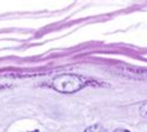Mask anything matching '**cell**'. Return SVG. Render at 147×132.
Listing matches in <instances>:
<instances>
[{
	"label": "cell",
	"instance_id": "6da1fadb",
	"mask_svg": "<svg viewBox=\"0 0 147 132\" xmlns=\"http://www.w3.org/2000/svg\"><path fill=\"white\" fill-rule=\"evenodd\" d=\"M88 84V80L78 74H61V75L56 77L53 81H52V86L55 90L59 93H66V94H72L80 90Z\"/></svg>",
	"mask_w": 147,
	"mask_h": 132
},
{
	"label": "cell",
	"instance_id": "7a4b0ae2",
	"mask_svg": "<svg viewBox=\"0 0 147 132\" xmlns=\"http://www.w3.org/2000/svg\"><path fill=\"white\" fill-rule=\"evenodd\" d=\"M84 132H108V131L105 130L101 125H93L90 127H88Z\"/></svg>",
	"mask_w": 147,
	"mask_h": 132
},
{
	"label": "cell",
	"instance_id": "3957f363",
	"mask_svg": "<svg viewBox=\"0 0 147 132\" xmlns=\"http://www.w3.org/2000/svg\"><path fill=\"white\" fill-rule=\"evenodd\" d=\"M140 114L144 119H147V102H144L140 108Z\"/></svg>",
	"mask_w": 147,
	"mask_h": 132
},
{
	"label": "cell",
	"instance_id": "277c9868",
	"mask_svg": "<svg viewBox=\"0 0 147 132\" xmlns=\"http://www.w3.org/2000/svg\"><path fill=\"white\" fill-rule=\"evenodd\" d=\"M114 132H130V131H127V130H125V129H117V130H115Z\"/></svg>",
	"mask_w": 147,
	"mask_h": 132
},
{
	"label": "cell",
	"instance_id": "5b68a950",
	"mask_svg": "<svg viewBox=\"0 0 147 132\" xmlns=\"http://www.w3.org/2000/svg\"><path fill=\"white\" fill-rule=\"evenodd\" d=\"M31 132H38V130H35V131H31Z\"/></svg>",
	"mask_w": 147,
	"mask_h": 132
}]
</instances>
